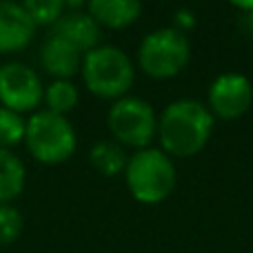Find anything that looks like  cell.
Here are the masks:
<instances>
[{
	"label": "cell",
	"mask_w": 253,
	"mask_h": 253,
	"mask_svg": "<svg viewBox=\"0 0 253 253\" xmlns=\"http://www.w3.org/2000/svg\"><path fill=\"white\" fill-rule=\"evenodd\" d=\"M80 74L89 91L107 100L125 98L135 78L129 56L114 44H100L93 51L84 53Z\"/></svg>",
	"instance_id": "obj_2"
},
{
	"label": "cell",
	"mask_w": 253,
	"mask_h": 253,
	"mask_svg": "<svg viewBox=\"0 0 253 253\" xmlns=\"http://www.w3.org/2000/svg\"><path fill=\"white\" fill-rule=\"evenodd\" d=\"M107 125H109V131L116 142L133 147L138 151L147 149L153 135L158 133V118L151 105L142 98L133 96L114 100L109 114H107Z\"/></svg>",
	"instance_id": "obj_6"
},
{
	"label": "cell",
	"mask_w": 253,
	"mask_h": 253,
	"mask_svg": "<svg viewBox=\"0 0 253 253\" xmlns=\"http://www.w3.org/2000/svg\"><path fill=\"white\" fill-rule=\"evenodd\" d=\"M25 218L13 205H0V247H9L22 236Z\"/></svg>",
	"instance_id": "obj_18"
},
{
	"label": "cell",
	"mask_w": 253,
	"mask_h": 253,
	"mask_svg": "<svg viewBox=\"0 0 253 253\" xmlns=\"http://www.w3.org/2000/svg\"><path fill=\"white\" fill-rule=\"evenodd\" d=\"M44 89L38 74L22 62H7L0 67V107L25 114L42 102Z\"/></svg>",
	"instance_id": "obj_7"
},
{
	"label": "cell",
	"mask_w": 253,
	"mask_h": 253,
	"mask_svg": "<svg viewBox=\"0 0 253 253\" xmlns=\"http://www.w3.org/2000/svg\"><path fill=\"white\" fill-rule=\"evenodd\" d=\"M25 144L29 153L42 165L67 162L76 151V131L60 114L49 109L36 111L25 125Z\"/></svg>",
	"instance_id": "obj_4"
},
{
	"label": "cell",
	"mask_w": 253,
	"mask_h": 253,
	"mask_svg": "<svg viewBox=\"0 0 253 253\" xmlns=\"http://www.w3.org/2000/svg\"><path fill=\"white\" fill-rule=\"evenodd\" d=\"M36 25L20 2L0 0V53H13L29 47Z\"/></svg>",
	"instance_id": "obj_9"
},
{
	"label": "cell",
	"mask_w": 253,
	"mask_h": 253,
	"mask_svg": "<svg viewBox=\"0 0 253 253\" xmlns=\"http://www.w3.org/2000/svg\"><path fill=\"white\" fill-rule=\"evenodd\" d=\"M142 2L140 0H89L87 13L107 29H125L140 18Z\"/></svg>",
	"instance_id": "obj_12"
},
{
	"label": "cell",
	"mask_w": 253,
	"mask_h": 253,
	"mask_svg": "<svg viewBox=\"0 0 253 253\" xmlns=\"http://www.w3.org/2000/svg\"><path fill=\"white\" fill-rule=\"evenodd\" d=\"M251 102L253 87L242 74H222L209 89V111L220 120H236L245 116Z\"/></svg>",
	"instance_id": "obj_8"
},
{
	"label": "cell",
	"mask_w": 253,
	"mask_h": 253,
	"mask_svg": "<svg viewBox=\"0 0 253 253\" xmlns=\"http://www.w3.org/2000/svg\"><path fill=\"white\" fill-rule=\"evenodd\" d=\"M125 180L131 196L142 205L167 200L175 187V167L162 149H140L129 158Z\"/></svg>",
	"instance_id": "obj_3"
},
{
	"label": "cell",
	"mask_w": 253,
	"mask_h": 253,
	"mask_svg": "<svg viewBox=\"0 0 253 253\" xmlns=\"http://www.w3.org/2000/svg\"><path fill=\"white\" fill-rule=\"evenodd\" d=\"M213 131V116L198 100H175L158 118L162 151L175 158H191L207 147Z\"/></svg>",
	"instance_id": "obj_1"
},
{
	"label": "cell",
	"mask_w": 253,
	"mask_h": 253,
	"mask_svg": "<svg viewBox=\"0 0 253 253\" xmlns=\"http://www.w3.org/2000/svg\"><path fill=\"white\" fill-rule=\"evenodd\" d=\"M78 89L71 80H53L47 89H44L42 100L47 102V109L53 114H69L71 109H76L78 105Z\"/></svg>",
	"instance_id": "obj_15"
},
{
	"label": "cell",
	"mask_w": 253,
	"mask_h": 253,
	"mask_svg": "<svg viewBox=\"0 0 253 253\" xmlns=\"http://www.w3.org/2000/svg\"><path fill=\"white\" fill-rule=\"evenodd\" d=\"M233 7L245 9V11H253V0H229Z\"/></svg>",
	"instance_id": "obj_19"
},
{
	"label": "cell",
	"mask_w": 253,
	"mask_h": 253,
	"mask_svg": "<svg viewBox=\"0 0 253 253\" xmlns=\"http://www.w3.org/2000/svg\"><path fill=\"white\" fill-rule=\"evenodd\" d=\"M20 4L36 27H53L67 9V0H22Z\"/></svg>",
	"instance_id": "obj_16"
},
{
	"label": "cell",
	"mask_w": 253,
	"mask_h": 253,
	"mask_svg": "<svg viewBox=\"0 0 253 253\" xmlns=\"http://www.w3.org/2000/svg\"><path fill=\"white\" fill-rule=\"evenodd\" d=\"M51 34L65 38L69 44H74L80 53H89L96 47H100V38L102 31L100 25L93 20L89 13H80V11H69L53 25Z\"/></svg>",
	"instance_id": "obj_11"
},
{
	"label": "cell",
	"mask_w": 253,
	"mask_h": 253,
	"mask_svg": "<svg viewBox=\"0 0 253 253\" xmlns=\"http://www.w3.org/2000/svg\"><path fill=\"white\" fill-rule=\"evenodd\" d=\"M40 65L56 80H69L83 67V53L65 38L49 34V38L40 47Z\"/></svg>",
	"instance_id": "obj_10"
},
{
	"label": "cell",
	"mask_w": 253,
	"mask_h": 253,
	"mask_svg": "<svg viewBox=\"0 0 253 253\" xmlns=\"http://www.w3.org/2000/svg\"><path fill=\"white\" fill-rule=\"evenodd\" d=\"M89 160H91V165L96 167L102 175H109L111 178V175L125 173L129 158H126L125 149L120 147L118 142L100 140V142H96L91 147V151H89Z\"/></svg>",
	"instance_id": "obj_14"
},
{
	"label": "cell",
	"mask_w": 253,
	"mask_h": 253,
	"mask_svg": "<svg viewBox=\"0 0 253 253\" xmlns=\"http://www.w3.org/2000/svg\"><path fill=\"white\" fill-rule=\"evenodd\" d=\"M25 125L27 120L20 114L0 107V149H11L25 142Z\"/></svg>",
	"instance_id": "obj_17"
},
{
	"label": "cell",
	"mask_w": 253,
	"mask_h": 253,
	"mask_svg": "<svg viewBox=\"0 0 253 253\" xmlns=\"http://www.w3.org/2000/svg\"><path fill=\"white\" fill-rule=\"evenodd\" d=\"M191 58L189 38L178 29H156L153 34L144 36L138 49L140 69L156 80H167L178 76Z\"/></svg>",
	"instance_id": "obj_5"
},
{
	"label": "cell",
	"mask_w": 253,
	"mask_h": 253,
	"mask_svg": "<svg viewBox=\"0 0 253 253\" xmlns=\"http://www.w3.org/2000/svg\"><path fill=\"white\" fill-rule=\"evenodd\" d=\"M27 171L11 149H0V205H11L25 189Z\"/></svg>",
	"instance_id": "obj_13"
}]
</instances>
